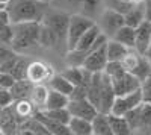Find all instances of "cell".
<instances>
[{
	"label": "cell",
	"instance_id": "6da1fadb",
	"mask_svg": "<svg viewBox=\"0 0 151 135\" xmlns=\"http://www.w3.org/2000/svg\"><path fill=\"white\" fill-rule=\"evenodd\" d=\"M6 12L12 24L23 21H42L45 15V3L38 0H8Z\"/></svg>",
	"mask_w": 151,
	"mask_h": 135
},
{
	"label": "cell",
	"instance_id": "d590c367",
	"mask_svg": "<svg viewBox=\"0 0 151 135\" xmlns=\"http://www.w3.org/2000/svg\"><path fill=\"white\" fill-rule=\"evenodd\" d=\"M141 93H142L144 102L151 103V75L141 82Z\"/></svg>",
	"mask_w": 151,
	"mask_h": 135
},
{
	"label": "cell",
	"instance_id": "8992f818",
	"mask_svg": "<svg viewBox=\"0 0 151 135\" xmlns=\"http://www.w3.org/2000/svg\"><path fill=\"white\" fill-rule=\"evenodd\" d=\"M142 102H144V99H142L141 88L136 90V91H132L129 94H124V96H116L115 102L112 105L110 112L116 114V115H125L129 111H132L133 108L141 105Z\"/></svg>",
	"mask_w": 151,
	"mask_h": 135
},
{
	"label": "cell",
	"instance_id": "e0dca14e",
	"mask_svg": "<svg viewBox=\"0 0 151 135\" xmlns=\"http://www.w3.org/2000/svg\"><path fill=\"white\" fill-rule=\"evenodd\" d=\"M106 50H107V59L109 61H122L124 56L129 53L130 49L127 46H124L122 43L109 38L106 43Z\"/></svg>",
	"mask_w": 151,
	"mask_h": 135
},
{
	"label": "cell",
	"instance_id": "484cf974",
	"mask_svg": "<svg viewBox=\"0 0 151 135\" xmlns=\"http://www.w3.org/2000/svg\"><path fill=\"white\" fill-rule=\"evenodd\" d=\"M48 90L50 88H47L44 83H33V88H32V93L29 96V99L33 102L36 109H44L45 108Z\"/></svg>",
	"mask_w": 151,
	"mask_h": 135
},
{
	"label": "cell",
	"instance_id": "74e56055",
	"mask_svg": "<svg viewBox=\"0 0 151 135\" xmlns=\"http://www.w3.org/2000/svg\"><path fill=\"white\" fill-rule=\"evenodd\" d=\"M82 6H83V11L91 15V14H94V12L97 11L98 0H82Z\"/></svg>",
	"mask_w": 151,
	"mask_h": 135
},
{
	"label": "cell",
	"instance_id": "1f68e13d",
	"mask_svg": "<svg viewBox=\"0 0 151 135\" xmlns=\"http://www.w3.org/2000/svg\"><path fill=\"white\" fill-rule=\"evenodd\" d=\"M141 56H142V53H139V52L136 50V49H130L129 53L124 56V59L121 61V62H122V65H124L125 70H127V71H132V70L136 67V64L139 62Z\"/></svg>",
	"mask_w": 151,
	"mask_h": 135
},
{
	"label": "cell",
	"instance_id": "836d02e7",
	"mask_svg": "<svg viewBox=\"0 0 151 135\" xmlns=\"http://www.w3.org/2000/svg\"><path fill=\"white\" fill-rule=\"evenodd\" d=\"M132 3H129L127 0H106V8L115 9L121 14H125L129 9H132Z\"/></svg>",
	"mask_w": 151,
	"mask_h": 135
},
{
	"label": "cell",
	"instance_id": "4fadbf2b",
	"mask_svg": "<svg viewBox=\"0 0 151 135\" xmlns=\"http://www.w3.org/2000/svg\"><path fill=\"white\" fill-rule=\"evenodd\" d=\"M11 108H12V111H14V115L18 121V125H21L23 121H26L30 117H33L35 112H36V106L33 105V102L29 99V97L14 100V103L11 105Z\"/></svg>",
	"mask_w": 151,
	"mask_h": 135
},
{
	"label": "cell",
	"instance_id": "b9f144b4",
	"mask_svg": "<svg viewBox=\"0 0 151 135\" xmlns=\"http://www.w3.org/2000/svg\"><path fill=\"white\" fill-rule=\"evenodd\" d=\"M38 2H41V3H45V5H47V3L52 2V0H38Z\"/></svg>",
	"mask_w": 151,
	"mask_h": 135
},
{
	"label": "cell",
	"instance_id": "f6af8a7d",
	"mask_svg": "<svg viewBox=\"0 0 151 135\" xmlns=\"http://www.w3.org/2000/svg\"><path fill=\"white\" fill-rule=\"evenodd\" d=\"M8 2V0H0V3H6Z\"/></svg>",
	"mask_w": 151,
	"mask_h": 135
},
{
	"label": "cell",
	"instance_id": "9c48e42d",
	"mask_svg": "<svg viewBox=\"0 0 151 135\" xmlns=\"http://www.w3.org/2000/svg\"><path fill=\"white\" fill-rule=\"evenodd\" d=\"M112 85H113V90H115L116 96H124V94H129L132 91L139 90L141 88V81L137 79L133 73L124 71L119 76L112 78Z\"/></svg>",
	"mask_w": 151,
	"mask_h": 135
},
{
	"label": "cell",
	"instance_id": "d4e9b609",
	"mask_svg": "<svg viewBox=\"0 0 151 135\" xmlns=\"http://www.w3.org/2000/svg\"><path fill=\"white\" fill-rule=\"evenodd\" d=\"M100 33H101V29H100V26L95 23L92 28H89L82 35V38L79 40L76 49H80V50H88V52H89V49L92 47V44L95 43V40L98 38Z\"/></svg>",
	"mask_w": 151,
	"mask_h": 135
},
{
	"label": "cell",
	"instance_id": "7402d4cb",
	"mask_svg": "<svg viewBox=\"0 0 151 135\" xmlns=\"http://www.w3.org/2000/svg\"><path fill=\"white\" fill-rule=\"evenodd\" d=\"M73 135H92V120L82 117H71L68 123Z\"/></svg>",
	"mask_w": 151,
	"mask_h": 135
},
{
	"label": "cell",
	"instance_id": "f546056e",
	"mask_svg": "<svg viewBox=\"0 0 151 135\" xmlns=\"http://www.w3.org/2000/svg\"><path fill=\"white\" fill-rule=\"evenodd\" d=\"M130 73H133V75L142 82L144 79H147V78L151 75V64L148 62V59L142 55L141 59H139V62L136 64V67H134Z\"/></svg>",
	"mask_w": 151,
	"mask_h": 135
},
{
	"label": "cell",
	"instance_id": "f35d334b",
	"mask_svg": "<svg viewBox=\"0 0 151 135\" xmlns=\"http://www.w3.org/2000/svg\"><path fill=\"white\" fill-rule=\"evenodd\" d=\"M144 9H145V20L151 23V0L144 2Z\"/></svg>",
	"mask_w": 151,
	"mask_h": 135
},
{
	"label": "cell",
	"instance_id": "30bf717a",
	"mask_svg": "<svg viewBox=\"0 0 151 135\" xmlns=\"http://www.w3.org/2000/svg\"><path fill=\"white\" fill-rule=\"evenodd\" d=\"M42 21L52 28L56 35L59 36L60 43L67 44V33H68V24H70V15L62 14V12H52L48 15H44Z\"/></svg>",
	"mask_w": 151,
	"mask_h": 135
},
{
	"label": "cell",
	"instance_id": "7a4b0ae2",
	"mask_svg": "<svg viewBox=\"0 0 151 135\" xmlns=\"http://www.w3.org/2000/svg\"><path fill=\"white\" fill-rule=\"evenodd\" d=\"M41 21H23L12 24V43L11 49L14 52H24L40 44Z\"/></svg>",
	"mask_w": 151,
	"mask_h": 135
},
{
	"label": "cell",
	"instance_id": "83f0119b",
	"mask_svg": "<svg viewBox=\"0 0 151 135\" xmlns=\"http://www.w3.org/2000/svg\"><path fill=\"white\" fill-rule=\"evenodd\" d=\"M32 88H33V83L29 79H18L11 87V93H12L15 100L17 99H26V97L30 96Z\"/></svg>",
	"mask_w": 151,
	"mask_h": 135
},
{
	"label": "cell",
	"instance_id": "277c9868",
	"mask_svg": "<svg viewBox=\"0 0 151 135\" xmlns=\"http://www.w3.org/2000/svg\"><path fill=\"white\" fill-rule=\"evenodd\" d=\"M125 118H127L133 132L151 129V103L142 102L141 105H137L125 114Z\"/></svg>",
	"mask_w": 151,
	"mask_h": 135
},
{
	"label": "cell",
	"instance_id": "8fae6325",
	"mask_svg": "<svg viewBox=\"0 0 151 135\" xmlns=\"http://www.w3.org/2000/svg\"><path fill=\"white\" fill-rule=\"evenodd\" d=\"M115 97H116V93H115V90H113L112 79L103 71L101 73V90H100V106H98V111L109 114L110 109H112L113 102H115Z\"/></svg>",
	"mask_w": 151,
	"mask_h": 135
},
{
	"label": "cell",
	"instance_id": "3957f363",
	"mask_svg": "<svg viewBox=\"0 0 151 135\" xmlns=\"http://www.w3.org/2000/svg\"><path fill=\"white\" fill-rule=\"evenodd\" d=\"M94 20L91 17H86L82 14H74L70 15V24H68V33H67V49L73 50L77 46L79 40L82 38V35L94 26Z\"/></svg>",
	"mask_w": 151,
	"mask_h": 135
},
{
	"label": "cell",
	"instance_id": "2e32d148",
	"mask_svg": "<svg viewBox=\"0 0 151 135\" xmlns=\"http://www.w3.org/2000/svg\"><path fill=\"white\" fill-rule=\"evenodd\" d=\"M107 115H109V121H110L113 135H130V134H133V129L130 128L125 115H116V114H112V112H109Z\"/></svg>",
	"mask_w": 151,
	"mask_h": 135
},
{
	"label": "cell",
	"instance_id": "52a82bcc",
	"mask_svg": "<svg viewBox=\"0 0 151 135\" xmlns=\"http://www.w3.org/2000/svg\"><path fill=\"white\" fill-rule=\"evenodd\" d=\"M53 75H55V71L50 64L44 62V61H32L27 65L26 78L32 83H45L52 79Z\"/></svg>",
	"mask_w": 151,
	"mask_h": 135
},
{
	"label": "cell",
	"instance_id": "8d00e7d4",
	"mask_svg": "<svg viewBox=\"0 0 151 135\" xmlns=\"http://www.w3.org/2000/svg\"><path fill=\"white\" fill-rule=\"evenodd\" d=\"M15 78L11 75V73H5V71H0V88H8L11 90V87L15 83Z\"/></svg>",
	"mask_w": 151,
	"mask_h": 135
},
{
	"label": "cell",
	"instance_id": "7bdbcfd3",
	"mask_svg": "<svg viewBox=\"0 0 151 135\" xmlns=\"http://www.w3.org/2000/svg\"><path fill=\"white\" fill-rule=\"evenodd\" d=\"M2 9H6V3H0V11Z\"/></svg>",
	"mask_w": 151,
	"mask_h": 135
},
{
	"label": "cell",
	"instance_id": "4dcf8cb0",
	"mask_svg": "<svg viewBox=\"0 0 151 135\" xmlns=\"http://www.w3.org/2000/svg\"><path fill=\"white\" fill-rule=\"evenodd\" d=\"M65 79H68L74 87L83 81V67H74V65H68V68H65L64 71L60 73Z\"/></svg>",
	"mask_w": 151,
	"mask_h": 135
},
{
	"label": "cell",
	"instance_id": "cb8c5ba5",
	"mask_svg": "<svg viewBox=\"0 0 151 135\" xmlns=\"http://www.w3.org/2000/svg\"><path fill=\"white\" fill-rule=\"evenodd\" d=\"M47 83H48V88L56 90L59 93H64L67 96H71L73 91H74V85L68 79H65L64 76L60 75V73H58V75L55 73V75L52 76V79H50Z\"/></svg>",
	"mask_w": 151,
	"mask_h": 135
},
{
	"label": "cell",
	"instance_id": "603a6c76",
	"mask_svg": "<svg viewBox=\"0 0 151 135\" xmlns=\"http://www.w3.org/2000/svg\"><path fill=\"white\" fill-rule=\"evenodd\" d=\"M70 103V96L59 93L56 90H48V96H47V102H45V108L44 109H56V108H67Z\"/></svg>",
	"mask_w": 151,
	"mask_h": 135
},
{
	"label": "cell",
	"instance_id": "f1b7e54d",
	"mask_svg": "<svg viewBox=\"0 0 151 135\" xmlns=\"http://www.w3.org/2000/svg\"><path fill=\"white\" fill-rule=\"evenodd\" d=\"M42 111L59 123H64V125H68L70 120H71V112L68 111V108H56V109H42Z\"/></svg>",
	"mask_w": 151,
	"mask_h": 135
},
{
	"label": "cell",
	"instance_id": "d6986e66",
	"mask_svg": "<svg viewBox=\"0 0 151 135\" xmlns=\"http://www.w3.org/2000/svg\"><path fill=\"white\" fill-rule=\"evenodd\" d=\"M92 135H113L112 126L109 121V115L100 111L92 118Z\"/></svg>",
	"mask_w": 151,
	"mask_h": 135
},
{
	"label": "cell",
	"instance_id": "44dd1931",
	"mask_svg": "<svg viewBox=\"0 0 151 135\" xmlns=\"http://www.w3.org/2000/svg\"><path fill=\"white\" fill-rule=\"evenodd\" d=\"M12 23L9 21L6 9L0 11V44L11 46L12 43Z\"/></svg>",
	"mask_w": 151,
	"mask_h": 135
},
{
	"label": "cell",
	"instance_id": "d6a6232c",
	"mask_svg": "<svg viewBox=\"0 0 151 135\" xmlns=\"http://www.w3.org/2000/svg\"><path fill=\"white\" fill-rule=\"evenodd\" d=\"M106 75L112 79V78H116V76H119L121 73H124V71H127L124 68V65H122V62L121 61H107V64H106V67H104V70H103Z\"/></svg>",
	"mask_w": 151,
	"mask_h": 135
},
{
	"label": "cell",
	"instance_id": "4316f807",
	"mask_svg": "<svg viewBox=\"0 0 151 135\" xmlns=\"http://www.w3.org/2000/svg\"><path fill=\"white\" fill-rule=\"evenodd\" d=\"M113 40H116L119 43H122L124 46H127L129 49H134V38H136V29L132 28V26H127V24H124V26L112 36Z\"/></svg>",
	"mask_w": 151,
	"mask_h": 135
},
{
	"label": "cell",
	"instance_id": "ab89813d",
	"mask_svg": "<svg viewBox=\"0 0 151 135\" xmlns=\"http://www.w3.org/2000/svg\"><path fill=\"white\" fill-rule=\"evenodd\" d=\"M144 56L148 59V62L151 64V44H150V47L147 49V50H145V53H144Z\"/></svg>",
	"mask_w": 151,
	"mask_h": 135
},
{
	"label": "cell",
	"instance_id": "ffe728a7",
	"mask_svg": "<svg viewBox=\"0 0 151 135\" xmlns=\"http://www.w3.org/2000/svg\"><path fill=\"white\" fill-rule=\"evenodd\" d=\"M40 44L42 47H58L60 44L59 36L56 35V32L45 24L44 21H41V29H40Z\"/></svg>",
	"mask_w": 151,
	"mask_h": 135
},
{
	"label": "cell",
	"instance_id": "ac0fdd59",
	"mask_svg": "<svg viewBox=\"0 0 151 135\" xmlns=\"http://www.w3.org/2000/svg\"><path fill=\"white\" fill-rule=\"evenodd\" d=\"M124 21L127 26L132 28H137L142 21H145V9H144V3H137L133 5L132 9H129L127 12L124 14Z\"/></svg>",
	"mask_w": 151,
	"mask_h": 135
},
{
	"label": "cell",
	"instance_id": "60d3db41",
	"mask_svg": "<svg viewBox=\"0 0 151 135\" xmlns=\"http://www.w3.org/2000/svg\"><path fill=\"white\" fill-rule=\"evenodd\" d=\"M129 3H132V5H137V3H144L145 0H127Z\"/></svg>",
	"mask_w": 151,
	"mask_h": 135
},
{
	"label": "cell",
	"instance_id": "ba28073f",
	"mask_svg": "<svg viewBox=\"0 0 151 135\" xmlns=\"http://www.w3.org/2000/svg\"><path fill=\"white\" fill-rule=\"evenodd\" d=\"M67 108L73 117H82L86 120H92L100 112L98 108L88 97H83V99H70V103Z\"/></svg>",
	"mask_w": 151,
	"mask_h": 135
},
{
	"label": "cell",
	"instance_id": "5b68a950",
	"mask_svg": "<svg viewBox=\"0 0 151 135\" xmlns=\"http://www.w3.org/2000/svg\"><path fill=\"white\" fill-rule=\"evenodd\" d=\"M125 24L124 21V14L115 11V9H110V8H106L103 11L101 17H100V23L98 26L101 29V32L104 35H107L109 38H112L122 26Z\"/></svg>",
	"mask_w": 151,
	"mask_h": 135
},
{
	"label": "cell",
	"instance_id": "5bb4252c",
	"mask_svg": "<svg viewBox=\"0 0 151 135\" xmlns=\"http://www.w3.org/2000/svg\"><path fill=\"white\" fill-rule=\"evenodd\" d=\"M33 117H36V118L47 128V131L50 132V135H73L68 125L59 123V121L50 118V117L42 111V109H36V112H35Z\"/></svg>",
	"mask_w": 151,
	"mask_h": 135
},
{
	"label": "cell",
	"instance_id": "e575fe53",
	"mask_svg": "<svg viewBox=\"0 0 151 135\" xmlns=\"http://www.w3.org/2000/svg\"><path fill=\"white\" fill-rule=\"evenodd\" d=\"M14 96H12L11 90L8 88H0V108H8L14 103Z\"/></svg>",
	"mask_w": 151,
	"mask_h": 135
},
{
	"label": "cell",
	"instance_id": "7c38bea8",
	"mask_svg": "<svg viewBox=\"0 0 151 135\" xmlns=\"http://www.w3.org/2000/svg\"><path fill=\"white\" fill-rule=\"evenodd\" d=\"M107 50H106V44L98 47V49H94L92 52H89L88 58L85 59L83 62V67L86 70H89L92 73H97V71H103L106 64H107Z\"/></svg>",
	"mask_w": 151,
	"mask_h": 135
},
{
	"label": "cell",
	"instance_id": "9a60e30c",
	"mask_svg": "<svg viewBox=\"0 0 151 135\" xmlns=\"http://www.w3.org/2000/svg\"><path fill=\"white\" fill-rule=\"evenodd\" d=\"M151 44V23L142 21L139 26L136 28V38H134V49L139 53H145V50Z\"/></svg>",
	"mask_w": 151,
	"mask_h": 135
},
{
	"label": "cell",
	"instance_id": "ee69618b",
	"mask_svg": "<svg viewBox=\"0 0 151 135\" xmlns=\"http://www.w3.org/2000/svg\"><path fill=\"white\" fill-rule=\"evenodd\" d=\"M73 3H82V0H71Z\"/></svg>",
	"mask_w": 151,
	"mask_h": 135
}]
</instances>
